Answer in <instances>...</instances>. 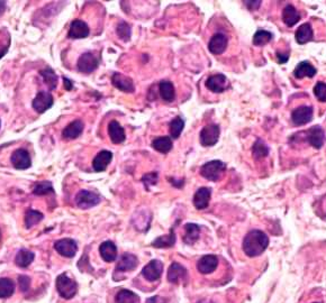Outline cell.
<instances>
[{
  "mask_svg": "<svg viewBox=\"0 0 326 303\" xmlns=\"http://www.w3.org/2000/svg\"><path fill=\"white\" fill-rule=\"evenodd\" d=\"M269 246L268 236L261 230H251L244 237L243 250L249 257H257L261 255Z\"/></svg>",
  "mask_w": 326,
  "mask_h": 303,
  "instance_id": "obj_1",
  "label": "cell"
},
{
  "mask_svg": "<svg viewBox=\"0 0 326 303\" xmlns=\"http://www.w3.org/2000/svg\"><path fill=\"white\" fill-rule=\"evenodd\" d=\"M226 171V164L222 161H211L203 164L200 168L201 177L205 178L210 181L216 182L223 176V173Z\"/></svg>",
  "mask_w": 326,
  "mask_h": 303,
  "instance_id": "obj_2",
  "label": "cell"
},
{
  "mask_svg": "<svg viewBox=\"0 0 326 303\" xmlns=\"http://www.w3.org/2000/svg\"><path fill=\"white\" fill-rule=\"evenodd\" d=\"M57 290L61 296L70 300L77 294L78 284L77 282L69 279L65 274H61L57 279Z\"/></svg>",
  "mask_w": 326,
  "mask_h": 303,
  "instance_id": "obj_3",
  "label": "cell"
},
{
  "mask_svg": "<svg viewBox=\"0 0 326 303\" xmlns=\"http://www.w3.org/2000/svg\"><path fill=\"white\" fill-rule=\"evenodd\" d=\"M221 134V128L216 124H211L205 126L200 132L199 140L202 146H214L218 142Z\"/></svg>",
  "mask_w": 326,
  "mask_h": 303,
  "instance_id": "obj_4",
  "label": "cell"
},
{
  "mask_svg": "<svg viewBox=\"0 0 326 303\" xmlns=\"http://www.w3.org/2000/svg\"><path fill=\"white\" fill-rule=\"evenodd\" d=\"M99 202L100 196L91 191H87V190H83L75 196V203L80 209H89L91 207H95Z\"/></svg>",
  "mask_w": 326,
  "mask_h": 303,
  "instance_id": "obj_5",
  "label": "cell"
},
{
  "mask_svg": "<svg viewBox=\"0 0 326 303\" xmlns=\"http://www.w3.org/2000/svg\"><path fill=\"white\" fill-rule=\"evenodd\" d=\"M53 96L47 91H39L35 97L32 106L35 111H37L38 114H43L47 110H49L51 107L53 106Z\"/></svg>",
  "mask_w": 326,
  "mask_h": 303,
  "instance_id": "obj_6",
  "label": "cell"
},
{
  "mask_svg": "<svg viewBox=\"0 0 326 303\" xmlns=\"http://www.w3.org/2000/svg\"><path fill=\"white\" fill-rule=\"evenodd\" d=\"M54 248L61 256L71 258V257H73V256H75V254H77L78 245L73 239L64 238V239L58 240L57 243L54 244Z\"/></svg>",
  "mask_w": 326,
  "mask_h": 303,
  "instance_id": "obj_7",
  "label": "cell"
},
{
  "mask_svg": "<svg viewBox=\"0 0 326 303\" xmlns=\"http://www.w3.org/2000/svg\"><path fill=\"white\" fill-rule=\"evenodd\" d=\"M163 273V263L159 259H152L145 268L142 270V275L149 282L157 281Z\"/></svg>",
  "mask_w": 326,
  "mask_h": 303,
  "instance_id": "obj_8",
  "label": "cell"
},
{
  "mask_svg": "<svg viewBox=\"0 0 326 303\" xmlns=\"http://www.w3.org/2000/svg\"><path fill=\"white\" fill-rule=\"evenodd\" d=\"M98 65H99L98 59H97L96 56L90 52H87L81 55L77 63L78 70L86 74H89L91 72H94L97 68H98Z\"/></svg>",
  "mask_w": 326,
  "mask_h": 303,
  "instance_id": "obj_9",
  "label": "cell"
},
{
  "mask_svg": "<svg viewBox=\"0 0 326 303\" xmlns=\"http://www.w3.org/2000/svg\"><path fill=\"white\" fill-rule=\"evenodd\" d=\"M313 119V107L300 106L292 112V120L296 126H303Z\"/></svg>",
  "mask_w": 326,
  "mask_h": 303,
  "instance_id": "obj_10",
  "label": "cell"
},
{
  "mask_svg": "<svg viewBox=\"0 0 326 303\" xmlns=\"http://www.w3.org/2000/svg\"><path fill=\"white\" fill-rule=\"evenodd\" d=\"M228 85H230V83H228V80L224 74L212 75L206 81V86L214 94H222L228 88Z\"/></svg>",
  "mask_w": 326,
  "mask_h": 303,
  "instance_id": "obj_11",
  "label": "cell"
},
{
  "mask_svg": "<svg viewBox=\"0 0 326 303\" xmlns=\"http://www.w3.org/2000/svg\"><path fill=\"white\" fill-rule=\"evenodd\" d=\"M306 133V141L316 150H320L325 143V133L322 127L314 126Z\"/></svg>",
  "mask_w": 326,
  "mask_h": 303,
  "instance_id": "obj_12",
  "label": "cell"
},
{
  "mask_svg": "<svg viewBox=\"0 0 326 303\" xmlns=\"http://www.w3.org/2000/svg\"><path fill=\"white\" fill-rule=\"evenodd\" d=\"M10 162H12L13 166L17 169H26L32 165L29 154L26 150H24V148L15 151L12 157H10Z\"/></svg>",
  "mask_w": 326,
  "mask_h": 303,
  "instance_id": "obj_13",
  "label": "cell"
},
{
  "mask_svg": "<svg viewBox=\"0 0 326 303\" xmlns=\"http://www.w3.org/2000/svg\"><path fill=\"white\" fill-rule=\"evenodd\" d=\"M89 33H90V29L88 27V25H87L85 22H83V20L75 19L71 23L68 36L70 38L79 39V38L88 37Z\"/></svg>",
  "mask_w": 326,
  "mask_h": 303,
  "instance_id": "obj_14",
  "label": "cell"
},
{
  "mask_svg": "<svg viewBox=\"0 0 326 303\" xmlns=\"http://www.w3.org/2000/svg\"><path fill=\"white\" fill-rule=\"evenodd\" d=\"M111 83H113L115 88L123 92H127V94H132L135 90L133 80L121 73H114L111 76Z\"/></svg>",
  "mask_w": 326,
  "mask_h": 303,
  "instance_id": "obj_15",
  "label": "cell"
},
{
  "mask_svg": "<svg viewBox=\"0 0 326 303\" xmlns=\"http://www.w3.org/2000/svg\"><path fill=\"white\" fill-rule=\"evenodd\" d=\"M227 42L228 40L226 35H224L222 33L215 34L211 38L210 43H208V50H210V52L213 54L220 55L225 52V50L227 48Z\"/></svg>",
  "mask_w": 326,
  "mask_h": 303,
  "instance_id": "obj_16",
  "label": "cell"
},
{
  "mask_svg": "<svg viewBox=\"0 0 326 303\" xmlns=\"http://www.w3.org/2000/svg\"><path fill=\"white\" fill-rule=\"evenodd\" d=\"M218 258L215 255H205L197 262V269L201 274H211L216 270Z\"/></svg>",
  "mask_w": 326,
  "mask_h": 303,
  "instance_id": "obj_17",
  "label": "cell"
},
{
  "mask_svg": "<svg viewBox=\"0 0 326 303\" xmlns=\"http://www.w3.org/2000/svg\"><path fill=\"white\" fill-rule=\"evenodd\" d=\"M139 265L137 257L133 254L124 253L118 259V263L116 265V272H130L136 269Z\"/></svg>",
  "mask_w": 326,
  "mask_h": 303,
  "instance_id": "obj_18",
  "label": "cell"
},
{
  "mask_svg": "<svg viewBox=\"0 0 326 303\" xmlns=\"http://www.w3.org/2000/svg\"><path fill=\"white\" fill-rule=\"evenodd\" d=\"M212 190L210 188H200L193 196V205L198 210H203L208 207L211 201Z\"/></svg>",
  "mask_w": 326,
  "mask_h": 303,
  "instance_id": "obj_19",
  "label": "cell"
},
{
  "mask_svg": "<svg viewBox=\"0 0 326 303\" xmlns=\"http://www.w3.org/2000/svg\"><path fill=\"white\" fill-rule=\"evenodd\" d=\"M113 160V153L109 151H100L93 161V167L96 172H104Z\"/></svg>",
  "mask_w": 326,
  "mask_h": 303,
  "instance_id": "obj_20",
  "label": "cell"
},
{
  "mask_svg": "<svg viewBox=\"0 0 326 303\" xmlns=\"http://www.w3.org/2000/svg\"><path fill=\"white\" fill-rule=\"evenodd\" d=\"M99 253L101 258H103L107 263H111V262H115L117 258V247L113 241L107 240L104 241L103 244L100 245L99 247Z\"/></svg>",
  "mask_w": 326,
  "mask_h": 303,
  "instance_id": "obj_21",
  "label": "cell"
},
{
  "mask_svg": "<svg viewBox=\"0 0 326 303\" xmlns=\"http://www.w3.org/2000/svg\"><path fill=\"white\" fill-rule=\"evenodd\" d=\"M187 270L179 263H172L168 271V281L170 283L178 284L180 281L186 279Z\"/></svg>",
  "mask_w": 326,
  "mask_h": 303,
  "instance_id": "obj_22",
  "label": "cell"
},
{
  "mask_svg": "<svg viewBox=\"0 0 326 303\" xmlns=\"http://www.w3.org/2000/svg\"><path fill=\"white\" fill-rule=\"evenodd\" d=\"M108 134L111 142L114 144H120L125 142L126 140V135H125V131L124 128L120 126L118 121L116 120H111L108 125Z\"/></svg>",
  "mask_w": 326,
  "mask_h": 303,
  "instance_id": "obj_23",
  "label": "cell"
},
{
  "mask_svg": "<svg viewBox=\"0 0 326 303\" xmlns=\"http://www.w3.org/2000/svg\"><path fill=\"white\" fill-rule=\"evenodd\" d=\"M84 122L81 120H74L64 128L62 132V136L65 140H75L84 132Z\"/></svg>",
  "mask_w": 326,
  "mask_h": 303,
  "instance_id": "obj_24",
  "label": "cell"
},
{
  "mask_svg": "<svg viewBox=\"0 0 326 303\" xmlns=\"http://www.w3.org/2000/svg\"><path fill=\"white\" fill-rule=\"evenodd\" d=\"M185 235H183V243L187 245H193L199 239L200 228L196 224L185 225Z\"/></svg>",
  "mask_w": 326,
  "mask_h": 303,
  "instance_id": "obj_25",
  "label": "cell"
},
{
  "mask_svg": "<svg viewBox=\"0 0 326 303\" xmlns=\"http://www.w3.org/2000/svg\"><path fill=\"white\" fill-rule=\"evenodd\" d=\"M317 70L314 68V66L310 64L307 61H303V62H300L297 66L296 69L294 71V75L295 78L297 79H303L305 76H308V78H313V76L316 74Z\"/></svg>",
  "mask_w": 326,
  "mask_h": 303,
  "instance_id": "obj_26",
  "label": "cell"
},
{
  "mask_svg": "<svg viewBox=\"0 0 326 303\" xmlns=\"http://www.w3.org/2000/svg\"><path fill=\"white\" fill-rule=\"evenodd\" d=\"M295 38H296L298 44H306L313 39V29L310 24L305 23L300 25L298 29L296 30V34H295Z\"/></svg>",
  "mask_w": 326,
  "mask_h": 303,
  "instance_id": "obj_27",
  "label": "cell"
},
{
  "mask_svg": "<svg viewBox=\"0 0 326 303\" xmlns=\"http://www.w3.org/2000/svg\"><path fill=\"white\" fill-rule=\"evenodd\" d=\"M282 20L289 27H293L294 25H296L300 20L299 13L293 5H288V6L284 7L282 12Z\"/></svg>",
  "mask_w": 326,
  "mask_h": 303,
  "instance_id": "obj_28",
  "label": "cell"
},
{
  "mask_svg": "<svg viewBox=\"0 0 326 303\" xmlns=\"http://www.w3.org/2000/svg\"><path fill=\"white\" fill-rule=\"evenodd\" d=\"M35 258V254L28 249H20L15 257V263L17 266L23 269H26L33 263Z\"/></svg>",
  "mask_w": 326,
  "mask_h": 303,
  "instance_id": "obj_29",
  "label": "cell"
},
{
  "mask_svg": "<svg viewBox=\"0 0 326 303\" xmlns=\"http://www.w3.org/2000/svg\"><path fill=\"white\" fill-rule=\"evenodd\" d=\"M159 90L161 98L167 102H172L176 98V91L172 82L170 81H161L159 83Z\"/></svg>",
  "mask_w": 326,
  "mask_h": 303,
  "instance_id": "obj_30",
  "label": "cell"
},
{
  "mask_svg": "<svg viewBox=\"0 0 326 303\" xmlns=\"http://www.w3.org/2000/svg\"><path fill=\"white\" fill-rule=\"evenodd\" d=\"M152 147H153L155 151H157L161 154H168L173 147L172 140L168 136L157 137L153 142H152Z\"/></svg>",
  "mask_w": 326,
  "mask_h": 303,
  "instance_id": "obj_31",
  "label": "cell"
},
{
  "mask_svg": "<svg viewBox=\"0 0 326 303\" xmlns=\"http://www.w3.org/2000/svg\"><path fill=\"white\" fill-rule=\"evenodd\" d=\"M175 244H176V234L173 232V229H171L170 233L168 235L157 237L153 243H152V246H154L156 248H169V247H172Z\"/></svg>",
  "mask_w": 326,
  "mask_h": 303,
  "instance_id": "obj_32",
  "label": "cell"
},
{
  "mask_svg": "<svg viewBox=\"0 0 326 303\" xmlns=\"http://www.w3.org/2000/svg\"><path fill=\"white\" fill-rule=\"evenodd\" d=\"M39 74L42 75L44 80V83L49 86L50 90H54L58 85V76L55 74V72L51 68H45L40 70Z\"/></svg>",
  "mask_w": 326,
  "mask_h": 303,
  "instance_id": "obj_33",
  "label": "cell"
},
{
  "mask_svg": "<svg viewBox=\"0 0 326 303\" xmlns=\"http://www.w3.org/2000/svg\"><path fill=\"white\" fill-rule=\"evenodd\" d=\"M15 292V284L13 280L3 277L0 279V297L6 299V297L12 296Z\"/></svg>",
  "mask_w": 326,
  "mask_h": 303,
  "instance_id": "obj_34",
  "label": "cell"
},
{
  "mask_svg": "<svg viewBox=\"0 0 326 303\" xmlns=\"http://www.w3.org/2000/svg\"><path fill=\"white\" fill-rule=\"evenodd\" d=\"M43 218V213H40L37 210L29 209L26 214H25V226H26L27 229H30L34 227L35 225H37L39 222H42Z\"/></svg>",
  "mask_w": 326,
  "mask_h": 303,
  "instance_id": "obj_35",
  "label": "cell"
},
{
  "mask_svg": "<svg viewBox=\"0 0 326 303\" xmlns=\"http://www.w3.org/2000/svg\"><path fill=\"white\" fill-rule=\"evenodd\" d=\"M183 128H185V120H183L181 117L178 116L175 118V119L171 120L169 125V131L173 140H177V138L180 137Z\"/></svg>",
  "mask_w": 326,
  "mask_h": 303,
  "instance_id": "obj_36",
  "label": "cell"
},
{
  "mask_svg": "<svg viewBox=\"0 0 326 303\" xmlns=\"http://www.w3.org/2000/svg\"><path fill=\"white\" fill-rule=\"evenodd\" d=\"M116 303H136L139 302V296L130 290H120L115 297Z\"/></svg>",
  "mask_w": 326,
  "mask_h": 303,
  "instance_id": "obj_37",
  "label": "cell"
},
{
  "mask_svg": "<svg viewBox=\"0 0 326 303\" xmlns=\"http://www.w3.org/2000/svg\"><path fill=\"white\" fill-rule=\"evenodd\" d=\"M272 38H273L272 33L268 32V30L260 29L253 36V44L256 46H263L268 44Z\"/></svg>",
  "mask_w": 326,
  "mask_h": 303,
  "instance_id": "obj_38",
  "label": "cell"
},
{
  "mask_svg": "<svg viewBox=\"0 0 326 303\" xmlns=\"http://www.w3.org/2000/svg\"><path fill=\"white\" fill-rule=\"evenodd\" d=\"M33 193L35 196H45V194H49V193H54V189L51 182L42 181V182H38L37 184H35V187L33 189Z\"/></svg>",
  "mask_w": 326,
  "mask_h": 303,
  "instance_id": "obj_39",
  "label": "cell"
},
{
  "mask_svg": "<svg viewBox=\"0 0 326 303\" xmlns=\"http://www.w3.org/2000/svg\"><path fill=\"white\" fill-rule=\"evenodd\" d=\"M252 152H253V156L256 157L257 160H260V158H263L268 155L269 148L261 140H258L256 143H254Z\"/></svg>",
  "mask_w": 326,
  "mask_h": 303,
  "instance_id": "obj_40",
  "label": "cell"
},
{
  "mask_svg": "<svg viewBox=\"0 0 326 303\" xmlns=\"http://www.w3.org/2000/svg\"><path fill=\"white\" fill-rule=\"evenodd\" d=\"M116 32H117V35H118V37L121 40H124V42L130 40L131 35H132V28L127 23L121 22L118 26H117Z\"/></svg>",
  "mask_w": 326,
  "mask_h": 303,
  "instance_id": "obj_41",
  "label": "cell"
},
{
  "mask_svg": "<svg viewBox=\"0 0 326 303\" xmlns=\"http://www.w3.org/2000/svg\"><path fill=\"white\" fill-rule=\"evenodd\" d=\"M314 95L320 102H326V83L317 82L314 86Z\"/></svg>",
  "mask_w": 326,
  "mask_h": 303,
  "instance_id": "obj_42",
  "label": "cell"
},
{
  "mask_svg": "<svg viewBox=\"0 0 326 303\" xmlns=\"http://www.w3.org/2000/svg\"><path fill=\"white\" fill-rule=\"evenodd\" d=\"M9 45H10L9 36L7 34H3L0 32V59H2L3 56L8 52Z\"/></svg>",
  "mask_w": 326,
  "mask_h": 303,
  "instance_id": "obj_43",
  "label": "cell"
},
{
  "mask_svg": "<svg viewBox=\"0 0 326 303\" xmlns=\"http://www.w3.org/2000/svg\"><path fill=\"white\" fill-rule=\"evenodd\" d=\"M142 182L144 183L145 187H151L154 186V184L157 183V173H147L145 176L142 178Z\"/></svg>",
  "mask_w": 326,
  "mask_h": 303,
  "instance_id": "obj_44",
  "label": "cell"
},
{
  "mask_svg": "<svg viewBox=\"0 0 326 303\" xmlns=\"http://www.w3.org/2000/svg\"><path fill=\"white\" fill-rule=\"evenodd\" d=\"M18 283H19V289L22 292H26L29 289L30 284V279L26 275H20L18 277Z\"/></svg>",
  "mask_w": 326,
  "mask_h": 303,
  "instance_id": "obj_45",
  "label": "cell"
},
{
  "mask_svg": "<svg viewBox=\"0 0 326 303\" xmlns=\"http://www.w3.org/2000/svg\"><path fill=\"white\" fill-rule=\"evenodd\" d=\"M166 302H167V300L165 299V297L159 296V295L149 297V299L146 300V303H166Z\"/></svg>",
  "mask_w": 326,
  "mask_h": 303,
  "instance_id": "obj_46",
  "label": "cell"
},
{
  "mask_svg": "<svg viewBox=\"0 0 326 303\" xmlns=\"http://www.w3.org/2000/svg\"><path fill=\"white\" fill-rule=\"evenodd\" d=\"M277 58H278V62L279 63H281V64L286 63L288 61V59H289V52L286 53V54H282L281 52H280V53L278 52L277 53Z\"/></svg>",
  "mask_w": 326,
  "mask_h": 303,
  "instance_id": "obj_47",
  "label": "cell"
},
{
  "mask_svg": "<svg viewBox=\"0 0 326 303\" xmlns=\"http://www.w3.org/2000/svg\"><path fill=\"white\" fill-rule=\"evenodd\" d=\"M244 4L247 5L250 10H257L261 5V2H246Z\"/></svg>",
  "mask_w": 326,
  "mask_h": 303,
  "instance_id": "obj_48",
  "label": "cell"
},
{
  "mask_svg": "<svg viewBox=\"0 0 326 303\" xmlns=\"http://www.w3.org/2000/svg\"><path fill=\"white\" fill-rule=\"evenodd\" d=\"M63 83H64V88L67 89L68 91L72 90V88H73V82L72 81L69 80L68 78H65V76H63Z\"/></svg>",
  "mask_w": 326,
  "mask_h": 303,
  "instance_id": "obj_49",
  "label": "cell"
},
{
  "mask_svg": "<svg viewBox=\"0 0 326 303\" xmlns=\"http://www.w3.org/2000/svg\"><path fill=\"white\" fill-rule=\"evenodd\" d=\"M198 303H213V302H211V301H207V300H202V301L198 302Z\"/></svg>",
  "mask_w": 326,
  "mask_h": 303,
  "instance_id": "obj_50",
  "label": "cell"
},
{
  "mask_svg": "<svg viewBox=\"0 0 326 303\" xmlns=\"http://www.w3.org/2000/svg\"><path fill=\"white\" fill-rule=\"evenodd\" d=\"M0 127H2V120H0Z\"/></svg>",
  "mask_w": 326,
  "mask_h": 303,
  "instance_id": "obj_51",
  "label": "cell"
},
{
  "mask_svg": "<svg viewBox=\"0 0 326 303\" xmlns=\"http://www.w3.org/2000/svg\"><path fill=\"white\" fill-rule=\"evenodd\" d=\"M313 303H319V302H313Z\"/></svg>",
  "mask_w": 326,
  "mask_h": 303,
  "instance_id": "obj_52",
  "label": "cell"
}]
</instances>
